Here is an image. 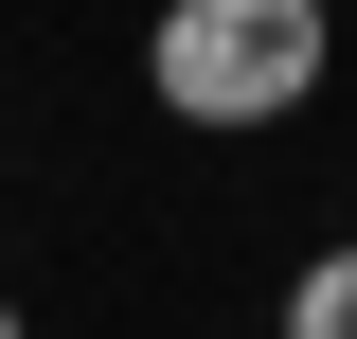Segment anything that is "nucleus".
<instances>
[{"mask_svg":"<svg viewBox=\"0 0 357 339\" xmlns=\"http://www.w3.org/2000/svg\"><path fill=\"white\" fill-rule=\"evenodd\" d=\"M286 339H357V232H340V250H304V286H286Z\"/></svg>","mask_w":357,"mask_h":339,"instance_id":"f03ea898","label":"nucleus"},{"mask_svg":"<svg viewBox=\"0 0 357 339\" xmlns=\"http://www.w3.org/2000/svg\"><path fill=\"white\" fill-rule=\"evenodd\" d=\"M321 72H340L321 0H178L143 36V89L178 126H286V107H321Z\"/></svg>","mask_w":357,"mask_h":339,"instance_id":"f257e3e1","label":"nucleus"},{"mask_svg":"<svg viewBox=\"0 0 357 339\" xmlns=\"http://www.w3.org/2000/svg\"><path fill=\"white\" fill-rule=\"evenodd\" d=\"M0 339H36V322H18V303H0Z\"/></svg>","mask_w":357,"mask_h":339,"instance_id":"7ed1b4c3","label":"nucleus"}]
</instances>
